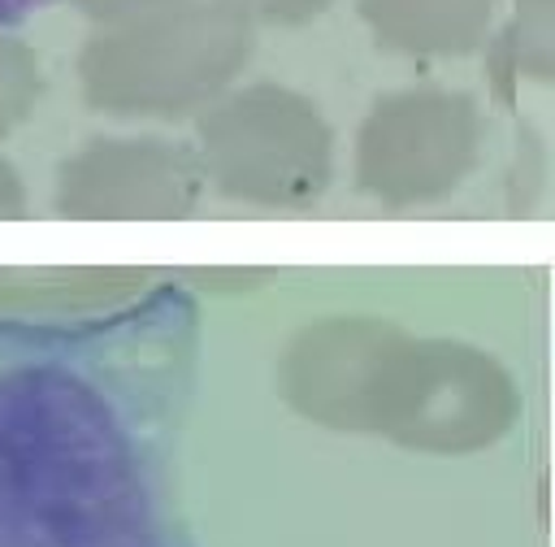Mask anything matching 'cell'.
Here are the masks:
<instances>
[{"mask_svg":"<svg viewBox=\"0 0 555 547\" xmlns=\"http://www.w3.org/2000/svg\"><path fill=\"white\" fill-rule=\"evenodd\" d=\"M186 334V300L156 291L0 343V547H195L173 495Z\"/></svg>","mask_w":555,"mask_h":547,"instance_id":"6da1fadb","label":"cell"},{"mask_svg":"<svg viewBox=\"0 0 555 547\" xmlns=\"http://www.w3.org/2000/svg\"><path fill=\"white\" fill-rule=\"evenodd\" d=\"M251 52V17L234 0H173L95 30L78 52L91 109L178 117L212 100Z\"/></svg>","mask_w":555,"mask_h":547,"instance_id":"7a4b0ae2","label":"cell"},{"mask_svg":"<svg viewBox=\"0 0 555 547\" xmlns=\"http://www.w3.org/2000/svg\"><path fill=\"white\" fill-rule=\"evenodd\" d=\"M199 165L221 195L304 204L330 178V126L304 96L256 82L199 117Z\"/></svg>","mask_w":555,"mask_h":547,"instance_id":"3957f363","label":"cell"},{"mask_svg":"<svg viewBox=\"0 0 555 547\" xmlns=\"http://www.w3.org/2000/svg\"><path fill=\"white\" fill-rule=\"evenodd\" d=\"M473 152V113L464 96L434 87L377 100L356 139V178L386 204H412L447 191Z\"/></svg>","mask_w":555,"mask_h":547,"instance_id":"277c9868","label":"cell"},{"mask_svg":"<svg viewBox=\"0 0 555 547\" xmlns=\"http://www.w3.org/2000/svg\"><path fill=\"white\" fill-rule=\"evenodd\" d=\"M204 165L165 139H91L56 169L52 204L65 217H182L195 208Z\"/></svg>","mask_w":555,"mask_h":547,"instance_id":"5b68a950","label":"cell"},{"mask_svg":"<svg viewBox=\"0 0 555 547\" xmlns=\"http://www.w3.org/2000/svg\"><path fill=\"white\" fill-rule=\"evenodd\" d=\"M377 43L399 52H460L473 43L486 0H360Z\"/></svg>","mask_w":555,"mask_h":547,"instance_id":"8992f818","label":"cell"},{"mask_svg":"<svg viewBox=\"0 0 555 547\" xmlns=\"http://www.w3.org/2000/svg\"><path fill=\"white\" fill-rule=\"evenodd\" d=\"M134 291V278H108V269H0V308L9 313H87Z\"/></svg>","mask_w":555,"mask_h":547,"instance_id":"52a82bcc","label":"cell"},{"mask_svg":"<svg viewBox=\"0 0 555 547\" xmlns=\"http://www.w3.org/2000/svg\"><path fill=\"white\" fill-rule=\"evenodd\" d=\"M43 96V69L30 43L0 30V139L13 135Z\"/></svg>","mask_w":555,"mask_h":547,"instance_id":"ba28073f","label":"cell"},{"mask_svg":"<svg viewBox=\"0 0 555 547\" xmlns=\"http://www.w3.org/2000/svg\"><path fill=\"white\" fill-rule=\"evenodd\" d=\"M247 17H269V22H304L312 13H321L330 0H234Z\"/></svg>","mask_w":555,"mask_h":547,"instance_id":"9c48e42d","label":"cell"},{"mask_svg":"<svg viewBox=\"0 0 555 547\" xmlns=\"http://www.w3.org/2000/svg\"><path fill=\"white\" fill-rule=\"evenodd\" d=\"M87 17L113 26V22H126V17H139V13H152V9H165L173 0H74Z\"/></svg>","mask_w":555,"mask_h":547,"instance_id":"30bf717a","label":"cell"},{"mask_svg":"<svg viewBox=\"0 0 555 547\" xmlns=\"http://www.w3.org/2000/svg\"><path fill=\"white\" fill-rule=\"evenodd\" d=\"M9 217H26V187L17 178V169L0 156V221Z\"/></svg>","mask_w":555,"mask_h":547,"instance_id":"8fae6325","label":"cell"}]
</instances>
